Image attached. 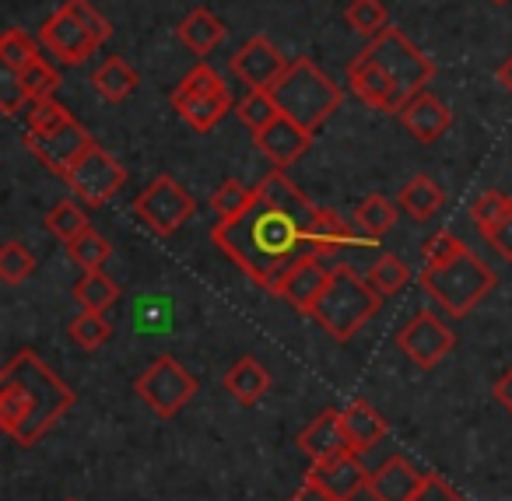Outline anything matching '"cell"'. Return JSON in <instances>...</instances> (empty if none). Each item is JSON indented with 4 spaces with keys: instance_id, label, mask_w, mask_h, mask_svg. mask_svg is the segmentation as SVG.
<instances>
[{
    "instance_id": "cell-1",
    "label": "cell",
    "mask_w": 512,
    "mask_h": 501,
    "mask_svg": "<svg viewBox=\"0 0 512 501\" xmlns=\"http://www.w3.org/2000/svg\"><path fill=\"white\" fill-rule=\"evenodd\" d=\"M313 214L316 207L306 193L285 172L274 169L256 183L253 207L235 221H218L211 242L260 288L278 291L285 270L309 249L306 228Z\"/></svg>"
},
{
    "instance_id": "cell-2",
    "label": "cell",
    "mask_w": 512,
    "mask_h": 501,
    "mask_svg": "<svg viewBox=\"0 0 512 501\" xmlns=\"http://www.w3.org/2000/svg\"><path fill=\"white\" fill-rule=\"evenodd\" d=\"M74 403L78 393L29 347L0 372V428L18 445H36Z\"/></svg>"
},
{
    "instance_id": "cell-3",
    "label": "cell",
    "mask_w": 512,
    "mask_h": 501,
    "mask_svg": "<svg viewBox=\"0 0 512 501\" xmlns=\"http://www.w3.org/2000/svg\"><path fill=\"white\" fill-rule=\"evenodd\" d=\"M267 92H271L274 106L281 109V116L299 123V127L309 130V134H316V130H320L344 102L341 88H337L309 57L292 60L288 71L281 74Z\"/></svg>"
},
{
    "instance_id": "cell-4",
    "label": "cell",
    "mask_w": 512,
    "mask_h": 501,
    "mask_svg": "<svg viewBox=\"0 0 512 501\" xmlns=\"http://www.w3.org/2000/svg\"><path fill=\"white\" fill-rule=\"evenodd\" d=\"M379 298L383 295H379V291L372 288V281H365L358 270L334 267L327 291H323L313 309V319L337 340V344H348V340L379 312Z\"/></svg>"
},
{
    "instance_id": "cell-5",
    "label": "cell",
    "mask_w": 512,
    "mask_h": 501,
    "mask_svg": "<svg viewBox=\"0 0 512 501\" xmlns=\"http://www.w3.org/2000/svg\"><path fill=\"white\" fill-rule=\"evenodd\" d=\"M421 284L425 291L449 312V316L463 319L470 316L481 298H488V291L495 288V270L484 260H477L470 249H463L460 256L446 263H428L421 270Z\"/></svg>"
},
{
    "instance_id": "cell-6",
    "label": "cell",
    "mask_w": 512,
    "mask_h": 501,
    "mask_svg": "<svg viewBox=\"0 0 512 501\" xmlns=\"http://www.w3.org/2000/svg\"><path fill=\"white\" fill-rule=\"evenodd\" d=\"M365 50H369V57L383 67L386 78L393 81V92H397V99H400V109H404L414 95H421L428 85H432L435 60L425 57V53H421L400 29H386L383 36L369 39Z\"/></svg>"
},
{
    "instance_id": "cell-7",
    "label": "cell",
    "mask_w": 512,
    "mask_h": 501,
    "mask_svg": "<svg viewBox=\"0 0 512 501\" xmlns=\"http://www.w3.org/2000/svg\"><path fill=\"white\" fill-rule=\"evenodd\" d=\"M64 183L71 186V193L85 207H102V204H109V197H116V193L123 190L127 169H123L106 148H99V144L92 141L78 155V162L64 172Z\"/></svg>"
},
{
    "instance_id": "cell-8",
    "label": "cell",
    "mask_w": 512,
    "mask_h": 501,
    "mask_svg": "<svg viewBox=\"0 0 512 501\" xmlns=\"http://www.w3.org/2000/svg\"><path fill=\"white\" fill-rule=\"evenodd\" d=\"M134 389L158 417H176L193 400V393H197V379L176 358L165 354V358L151 361L148 372H141Z\"/></svg>"
},
{
    "instance_id": "cell-9",
    "label": "cell",
    "mask_w": 512,
    "mask_h": 501,
    "mask_svg": "<svg viewBox=\"0 0 512 501\" xmlns=\"http://www.w3.org/2000/svg\"><path fill=\"white\" fill-rule=\"evenodd\" d=\"M134 211L155 235H172L193 218L197 204L172 176L151 179V186L134 200Z\"/></svg>"
},
{
    "instance_id": "cell-10",
    "label": "cell",
    "mask_w": 512,
    "mask_h": 501,
    "mask_svg": "<svg viewBox=\"0 0 512 501\" xmlns=\"http://www.w3.org/2000/svg\"><path fill=\"white\" fill-rule=\"evenodd\" d=\"M397 347L421 368H435L456 347V333L432 312H414L397 333Z\"/></svg>"
},
{
    "instance_id": "cell-11",
    "label": "cell",
    "mask_w": 512,
    "mask_h": 501,
    "mask_svg": "<svg viewBox=\"0 0 512 501\" xmlns=\"http://www.w3.org/2000/svg\"><path fill=\"white\" fill-rule=\"evenodd\" d=\"M39 43H43L60 64H81V60H88L99 50L102 39L64 4L57 15L46 18V25L39 29Z\"/></svg>"
},
{
    "instance_id": "cell-12",
    "label": "cell",
    "mask_w": 512,
    "mask_h": 501,
    "mask_svg": "<svg viewBox=\"0 0 512 501\" xmlns=\"http://www.w3.org/2000/svg\"><path fill=\"white\" fill-rule=\"evenodd\" d=\"M330 274H334V270H327L320 256H313L306 249V253H302L299 260L285 270V277H281V284H278V291H274V295L285 298L292 309L313 316L316 302H320V295L327 291V284H330Z\"/></svg>"
},
{
    "instance_id": "cell-13",
    "label": "cell",
    "mask_w": 512,
    "mask_h": 501,
    "mask_svg": "<svg viewBox=\"0 0 512 501\" xmlns=\"http://www.w3.org/2000/svg\"><path fill=\"white\" fill-rule=\"evenodd\" d=\"M88 144H92V137H88V130L81 127L78 120L53 130V134H25V148H29L46 169L57 172V176H64V172L78 162V155Z\"/></svg>"
},
{
    "instance_id": "cell-14",
    "label": "cell",
    "mask_w": 512,
    "mask_h": 501,
    "mask_svg": "<svg viewBox=\"0 0 512 501\" xmlns=\"http://www.w3.org/2000/svg\"><path fill=\"white\" fill-rule=\"evenodd\" d=\"M232 71H235V78L246 81L249 92H253V88H264L267 92V88L288 71V60L281 57L278 46L267 36H253V39H246V43L239 46V53L232 57Z\"/></svg>"
},
{
    "instance_id": "cell-15",
    "label": "cell",
    "mask_w": 512,
    "mask_h": 501,
    "mask_svg": "<svg viewBox=\"0 0 512 501\" xmlns=\"http://www.w3.org/2000/svg\"><path fill=\"white\" fill-rule=\"evenodd\" d=\"M369 477L372 473L365 470L358 452H341V456L323 459V463H309V473H306V480L320 484L323 491H330L341 501H351L358 491H369Z\"/></svg>"
},
{
    "instance_id": "cell-16",
    "label": "cell",
    "mask_w": 512,
    "mask_h": 501,
    "mask_svg": "<svg viewBox=\"0 0 512 501\" xmlns=\"http://www.w3.org/2000/svg\"><path fill=\"white\" fill-rule=\"evenodd\" d=\"M306 246H309V253H313V256L327 260V256H334L337 249H348V246H376V239L362 235L355 225H348V221H344L341 214L330 211V207H316L313 221H309V228H306Z\"/></svg>"
},
{
    "instance_id": "cell-17",
    "label": "cell",
    "mask_w": 512,
    "mask_h": 501,
    "mask_svg": "<svg viewBox=\"0 0 512 501\" xmlns=\"http://www.w3.org/2000/svg\"><path fill=\"white\" fill-rule=\"evenodd\" d=\"M348 85L365 106L379 109V113H400V99L393 92V81L386 78V71L369 57V50H362L348 64Z\"/></svg>"
},
{
    "instance_id": "cell-18",
    "label": "cell",
    "mask_w": 512,
    "mask_h": 501,
    "mask_svg": "<svg viewBox=\"0 0 512 501\" xmlns=\"http://www.w3.org/2000/svg\"><path fill=\"white\" fill-rule=\"evenodd\" d=\"M428 473H421L407 456H390L369 477V494L376 501H414L425 487Z\"/></svg>"
},
{
    "instance_id": "cell-19",
    "label": "cell",
    "mask_w": 512,
    "mask_h": 501,
    "mask_svg": "<svg viewBox=\"0 0 512 501\" xmlns=\"http://www.w3.org/2000/svg\"><path fill=\"white\" fill-rule=\"evenodd\" d=\"M299 449L309 456V463H323V459H334L341 452H355L344 435L341 410H323L316 421H309L299 431Z\"/></svg>"
},
{
    "instance_id": "cell-20",
    "label": "cell",
    "mask_w": 512,
    "mask_h": 501,
    "mask_svg": "<svg viewBox=\"0 0 512 501\" xmlns=\"http://www.w3.org/2000/svg\"><path fill=\"white\" fill-rule=\"evenodd\" d=\"M309 144H313V134L302 130L299 123H292L288 116H278L271 127L256 134V148L264 151L278 169H288V165L299 162L309 151Z\"/></svg>"
},
{
    "instance_id": "cell-21",
    "label": "cell",
    "mask_w": 512,
    "mask_h": 501,
    "mask_svg": "<svg viewBox=\"0 0 512 501\" xmlns=\"http://www.w3.org/2000/svg\"><path fill=\"white\" fill-rule=\"evenodd\" d=\"M397 116H400V123H404L407 134H411L414 141H421V144H435L449 130V123H453V113H449L446 102H439L435 95H428V92L414 95V99L407 102Z\"/></svg>"
},
{
    "instance_id": "cell-22",
    "label": "cell",
    "mask_w": 512,
    "mask_h": 501,
    "mask_svg": "<svg viewBox=\"0 0 512 501\" xmlns=\"http://www.w3.org/2000/svg\"><path fill=\"white\" fill-rule=\"evenodd\" d=\"M341 421H344V435H348L351 449H355L358 456H362V452H369L372 445L386 435L383 414H379V410L372 407V403H365V400L348 403V407L341 410Z\"/></svg>"
},
{
    "instance_id": "cell-23",
    "label": "cell",
    "mask_w": 512,
    "mask_h": 501,
    "mask_svg": "<svg viewBox=\"0 0 512 501\" xmlns=\"http://www.w3.org/2000/svg\"><path fill=\"white\" fill-rule=\"evenodd\" d=\"M225 389L242 403V407H253V403L271 389V372H267L256 358H239L225 372Z\"/></svg>"
},
{
    "instance_id": "cell-24",
    "label": "cell",
    "mask_w": 512,
    "mask_h": 501,
    "mask_svg": "<svg viewBox=\"0 0 512 501\" xmlns=\"http://www.w3.org/2000/svg\"><path fill=\"white\" fill-rule=\"evenodd\" d=\"M179 39H183V46L190 53L207 57V53L225 39V22H221L218 15H211L207 8H197L179 22Z\"/></svg>"
},
{
    "instance_id": "cell-25",
    "label": "cell",
    "mask_w": 512,
    "mask_h": 501,
    "mask_svg": "<svg viewBox=\"0 0 512 501\" xmlns=\"http://www.w3.org/2000/svg\"><path fill=\"white\" fill-rule=\"evenodd\" d=\"M228 109H232V92L221 85V88H214V92H207V95H200V99L179 106L176 113L183 116L197 134H207V130H214L221 120H225Z\"/></svg>"
},
{
    "instance_id": "cell-26",
    "label": "cell",
    "mask_w": 512,
    "mask_h": 501,
    "mask_svg": "<svg viewBox=\"0 0 512 501\" xmlns=\"http://www.w3.org/2000/svg\"><path fill=\"white\" fill-rule=\"evenodd\" d=\"M71 295L85 312H106L120 302V284L102 270H85V277L74 284Z\"/></svg>"
},
{
    "instance_id": "cell-27",
    "label": "cell",
    "mask_w": 512,
    "mask_h": 501,
    "mask_svg": "<svg viewBox=\"0 0 512 501\" xmlns=\"http://www.w3.org/2000/svg\"><path fill=\"white\" fill-rule=\"evenodd\" d=\"M92 85L102 99L123 102V99H130V92L137 88V71L123 57H109L106 64L92 74Z\"/></svg>"
},
{
    "instance_id": "cell-28",
    "label": "cell",
    "mask_w": 512,
    "mask_h": 501,
    "mask_svg": "<svg viewBox=\"0 0 512 501\" xmlns=\"http://www.w3.org/2000/svg\"><path fill=\"white\" fill-rule=\"evenodd\" d=\"M442 200H446V193H442V186L435 183V179L428 176H411L404 183V190H400V207H404L411 218L418 221H428L435 211L442 207Z\"/></svg>"
},
{
    "instance_id": "cell-29",
    "label": "cell",
    "mask_w": 512,
    "mask_h": 501,
    "mask_svg": "<svg viewBox=\"0 0 512 501\" xmlns=\"http://www.w3.org/2000/svg\"><path fill=\"white\" fill-rule=\"evenodd\" d=\"M393 225H397V207H393L383 193H372V197H365L362 204L355 207V228L362 235H369V239L379 242Z\"/></svg>"
},
{
    "instance_id": "cell-30",
    "label": "cell",
    "mask_w": 512,
    "mask_h": 501,
    "mask_svg": "<svg viewBox=\"0 0 512 501\" xmlns=\"http://www.w3.org/2000/svg\"><path fill=\"white\" fill-rule=\"evenodd\" d=\"M344 18H348L351 32H358L365 39H376L390 29V15H386L383 0H351Z\"/></svg>"
},
{
    "instance_id": "cell-31",
    "label": "cell",
    "mask_w": 512,
    "mask_h": 501,
    "mask_svg": "<svg viewBox=\"0 0 512 501\" xmlns=\"http://www.w3.org/2000/svg\"><path fill=\"white\" fill-rule=\"evenodd\" d=\"M36 60H39V46L29 32H22V29L4 32V39H0V64H4V71L22 74L25 67H32Z\"/></svg>"
},
{
    "instance_id": "cell-32",
    "label": "cell",
    "mask_w": 512,
    "mask_h": 501,
    "mask_svg": "<svg viewBox=\"0 0 512 501\" xmlns=\"http://www.w3.org/2000/svg\"><path fill=\"white\" fill-rule=\"evenodd\" d=\"M67 333H71L74 344L85 347V351H99V347L113 337V326H109L106 312H85V309H81L78 316L71 319Z\"/></svg>"
},
{
    "instance_id": "cell-33",
    "label": "cell",
    "mask_w": 512,
    "mask_h": 501,
    "mask_svg": "<svg viewBox=\"0 0 512 501\" xmlns=\"http://www.w3.org/2000/svg\"><path fill=\"white\" fill-rule=\"evenodd\" d=\"M235 116H239V120L246 123V127L253 130V137H256L260 130H267L274 120H278L281 109L274 106L271 92H264V88H253V92H249L246 99L235 106Z\"/></svg>"
},
{
    "instance_id": "cell-34",
    "label": "cell",
    "mask_w": 512,
    "mask_h": 501,
    "mask_svg": "<svg viewBox=\"0 0 512 501\" xmlns=\"http://www.w3.org/2000/svg\"><path fill=\"white\" fill-rule=\"evenodd\" d=\"M253 200H256V190L242 186L239 179H225V183L214 190L211 207H214V214H218V221H235L239 214H246L249 207H253Z\"/></svg>"
},
{
    "instance_id": "cell-35",
    "label": "cell",
    "mask_w": 512,
    "mask_h": 501,
    "mask_svg": "<svg viewBox=\"0 0 512 501\" xmlns=\"http://www.w3.org/2000/svg\"><path fill=\"white\" fill-rule=\"evenodd\" d=\"M32 274H36V253L25 242H4V249H0V277H4V284L18 288Z\"/></svg>"
},
{
    "instance_id": "cell-36",
    "label": "cell",
    "mask_w": 512,
    "mask_h": 501,
    "mask_svg": "<svg viewBox=\"0 0 512 501\" xmlns=\"http://www.w3.org/2000/svg\"><path fill=\"white\" fill-rule=\"evenodd\" d=\"M46 228H50L53 235H57L60 242H67L71 246L74 239H81V235L88 232V218H85V211H81L74 200H60L57 207H53L50 214H46Z\"/></svg>"
},
{
    "instance_id": "cell-37",
    "label": "cell",
    "mask_w": 512,
    "mask_h": 501,
    "mask_svg": "<svg viewBox=\"0 0 512 501\" xmlns=\"http://www.w3.org/2000/svg\"><path fill=\"white\" fill-rule=\"evenodd\" d=\"M71 120L74 116L53 99L29 102V106H25V134H53V130L67 127Z\"/></svg>"
},
{
    "instance_id": "cell-38",
    "label": "cell",
    "mask_w": 512,
    "mask_h": 501,
    "mask_svg": "<svg viewBox=\"0 0 512 501\" xmlns=\"http://www.w3.org/2000/svg\"><path fill=\"white\" fill-rule=\"evenodd\" d=\"M369 281H372V288H376L379 295H397V291L411 281V270H407V263L400 260V256L383 253L369 267Z\"/></svg>"
},
{
    "instance_id": "cell-39",
    "label": "cell",
    "mask_w": 512,
    "mask_h": 501,
    "mask_svg": "<svg viewBox=\"0 0 512 501\" xmlns=\"http://www.w3.org/2000/svg\"><path fill=\"white\" fill-rule=\"evenodd\" d=\"M509 211H512V197L502 190H484L481 197L470 204V218H474V225L481 228L484 235H488Z\"/></svg>"
},
{
    "instance_id": "cell-40",
    "label": "cell",
    "mask_w": 512,
    "mask_h": 501,
    "mask_svg": "<svg viewBox=\"0 0 512 501\" xmlns=\"http://www.w3.org/2000/svg\"><path fill=\"white\" fill-rule=\"evenodd\" d=\"M67 249H71L74 263H78V267H85V270H102L109 256H113V246H109V242L102 239L95 228H88V232L81 235V239H74Z\"/></svg>"
},
{
    "instance_id": "cell-41",
    "label": "cell",
    "mask_w": 512,
    "mask_h": 501,
    "mask_svg": "<svg viewBox=\"0 0 512 501\" xmlns=\"http://www.w3.org/2000/svg\"><path fill=\"white\" fill-rule=\"evenodd\" d=\"M225 81L218 78V74L211 71L207 64H197L190 74H186L183 81H179V88L172 92V106H186V102H193V99H200V95H207V92H214V88H221Z\"/></svg>"
},
{
    "instance_id": "cell-42",
    "label": "cell",
    "mask_w": 512,
    "mask_h": 501,
    "mask_svg": "<svg viewBox=\"0 0 512 501\" xmlns=\"http://www.w3.org/2000/svg\"><path fill=\"white\" fill-rule=\"evenodd\" d=\"M22 85H25V92H29L32 102H43V99H53V95H57L60 74L53 71V67L46 64L43 57H39L36 64L25 67V71H22Z\"/></svg>"
},
{
    "instance_id": "cell-43",
    "label": "cell",
    "mask_w": 512,
    "mask_h": 501,
    "mask_svg": "<svg viewBox=\"0 0 512 501\" xmlns=\"http://www.w3.org/2000/svg\"><path fill=\"white\" fill-rule=\"evenodd\" d=\"M29 92H25L22 85V74L15 71H4V85H0V109L8 116H18L25 113V106H29Z\"/></svg>"
},
{
    "instance_id": "cell-44",
    "label": "cell",
    "mask_w": 512,
    "mask_h": 501,
    "mask_svg": "<svg viewBox=\"0 0 512 501\" xmlns=\"http://www.w3.org/2000/svg\"><path fill=\"white\" fill-rule=\"evenodd\" d=\"M463 242L456 239L453 232H435L432 239L425 242V256H428V263H446V260H453V256H460L463 253Z\"/></svg>"
},
{
    "instance_id": "cell-45",
    "label": "cell",
    "mask_w": 512,
    "mask_h": 501,
    "mask_svg": "<svg viewBox=\"0 0 512 501\" xmlns=\"http://www.w3.org/2000/svg\"><path fill=\"white\" fill-rule=\"evenodd\" d=\"M67 8H71V11H74V15H78V18H81V22H85V25H88V29H92V32H95V36H99V39H102V43H106V39H109V36H113V29H109V22H106V18H102V15H99V11H95V8H92V4H88V0H67Z\"/></svg>"
},
{
    "instance_id": "cell-46",
    "label": "cell",
    "mask_w": 512,
    "mask_h": 501,
    "mask_svg": "<svg viewBox=\"0 0 512 501\" xmlns=\"http://www.w3.org/2000/svg\"><path fill=\"white\" fill-rule=\"evenodd\" d=\"M484 239H488L491 246H495V253L502 256V260H512V211L505 214V218L498 221V225L491 228V232L484 235Z\"/></svg>"
},
{
    "instance_id": "cell-47",
    "label": "cell",
    "mask_w": 512,
    "mask_h": 501,
    "mask_svg": "<svg viewBox=\"0 0 512 501\" xmlns=\"http://www.w3.org/2000/svg\"><path fill=\"white\" fill-rule=\"evenodd\" d=\"M414 501H463V498L446 484V480H439V477H432V473H428L425 487H421Z\"/></svg>"
},
{
    "instance_id": "cell-48",
    "label": "cell",
    "mask_w": 512,
    "mask_h": 501,
    "mask_svg": "<svg viewBox=\"0 0 512 501\" xmlns=\"http://www.w3.org/2000/svg\"><path fill=\"white\" fill-rule=\"evenodd\" d=\"M288 501H341V498H334V494L323 491L320 484H313V480H306V484H302L299 491H295Z\"/></svg>"
},
{
    "instance_id": "cell-49",
    "label": "cell",
    "mask_w": 512,
    "mask_h": 501,
    "mask_svg": "<svg viewBox=\"0 0 512 501\" xmlns=\"http://www.w3.org/2000/svg\"><path fill=\"white\" fill-rule=\"evenodd\" d=\"M495 400L502 403V407L512 414V368H505V372L498 375V382H495Z\"/></svg>"
},
{
    "instance_id": "cell-50",
    "label": "cell",
    "mask_w": 512,
    "mask_h": 501,
    "mask_svg": "<svg viewBox=\"0 0 512 501\" xmlns=\"http://www.w3.org/2000/svg\"><path fill=\"white\" fill-rule=\"evenodd\" d=\"M498 85H502L505 92L512 95V57H505V64L498 67Z\"/></svg>"
},
{
    "instance_id": "cell-51",
    "label": "cell",
    "mask_w": 512,
    "mask_h": 501,
    "mask_svg": "<svg viewBox=\"0 0 512 501\" xmlns=\"http://www.w3.org/2000/svg\"><path fill=\"white\" fill-rule=\"evenodd\" d=\"M491 4H509V0H491Z\"/></svg>"
},
{
    "instance_id": "cell-52",
    "label": "cell",
    "mask_w": 512,
    "mask_h": 501,
    "mask_svg": "<svg viewBox=\"0 0 512 501\" xmlns=\"http://www.w3.org/2000/svg\"><path fill=\"white\" fill-rule=\"evenodd\" d=\"M67 501H74V498H67Z\"/></svg>"
}]
</instances>
